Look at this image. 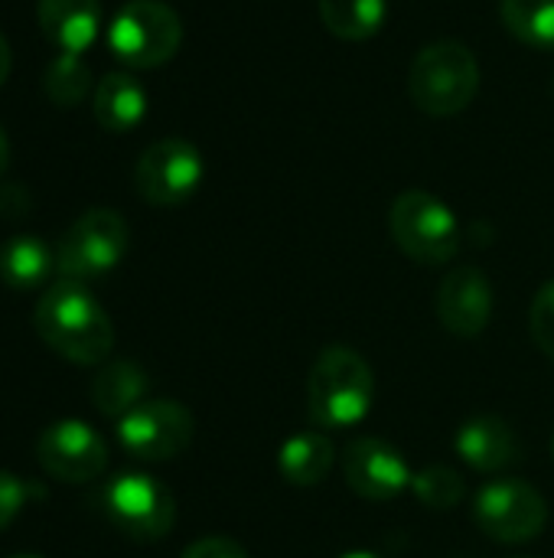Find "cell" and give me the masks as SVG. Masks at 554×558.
Here are the masks:
<instances>
[{
	"mask_svg": "<svg viewBox=\"0 0 554 558\" xmlns=\"http://www.w3.org/2000/svg\"><path fill=\"white\" fill-rule=\"evenodd\" d=\"M118 441L137 461H173L193 441V412L176 399H144L118 422Z\"/></svg>",
	"mask_w": 554,
	"mask_h": 558,
	"instance_id": "9",
	"label": "cell"
},
{
	"mask_svg": "<svg viewBox=\"0 0 554 558\" xmlns=\"http://www.w3.org/2000/svg\"><path fill=\"white\" fill-rule=\"evenodd\" d=\"M108 520L137 543H157L170 536L176 523L173 494L150 474H118L101 494Z\"/></svg>",
	"mask_w": 554,
	"mask_h": 558,
	"instance_id": "7",
	"label": "cell"
},
{
	"mask_svg": "<svg viewBox=\"0 0 554 558\" xmlns=\"http://www.w3.org/2000/svg\"><path fill=\"white\" fill-rule=\"evenodd\" d=\"M42 92L49 95L52 105L72 108V105H78V101L91 92V69L85 65L82 56H75V52H59V56L52 59V65L46 69Z\"/></svg>",
	"mask_w": 554,
	"mask_h": 558,
	"instance_id": "22",
	"label": "cell"
},
{
	"mask_svg": "<svg viewBox=\"0 0 554 558\" xmlns=\"http://www.w3.org/2000/svg\"><path fill=\"white\" fill-rule=\"evenodd\" d=\"M506 29L542 52H554V0H500Z\"/></svg>",
	"mask_w": 554,
	"mask_h": 558,
	"instance_id": "21",
	"label": "cell"
},
{
	"mask_svg": "<svg viewBox=\"0 0 554 558\" xmlns=\"http://www.w3.org/2000/svg\"><path fill=\"white\" fill-rule=\"evenodd\" d=\"M395 245L421 265H447L460 252V222L447 203L424 190H405L389 209Z\"/></svg>",
	"mask_w": 554,
	"mask_h": 558,
	"instance_id": "4",
	"label": "cell"
},
{
	"mask_svg": "<svg viewBox=\"0 0 554 558\" xmlns=\"http://www.w3.org/2000/svg\"><path fill=\"white\" fill-rule=\"evenodd\" d=\"M529 330H532L535 347L554 363V281L539 288L532 311H529Z\"/></svg>",
	"mask_w": 554,
	"mask_h": 558,
	"instance_id": "24",
	"label": "cell"
},
{
	"mask_svg": "<svg viewBox=\"0 0 554 558\" xmlns=\"http://www.w3.org/2000/svg\"><path fill=\"white\" fill-rule=\"evenodd\" d=\"M10 558H42V556H10Z\"/></svg>",
	"mask_w": 554,
	"mask_h": 558,
	"instance_id": "30",
	"label": "cell"
},
{
	"mask_svg": "<svg viewBox=\"0 0 554 558\" xmlns=\"http://www.w3.org/2000/svg\"><path fill=\"white\" fill-rule=\"evenodd\" d=\"M91 111H95V121L111 134L134 131L147 118V92L131 72H108L95 85Z\"/></svg>",
	"mask_w": 554,
	"mask_h": 558,
	"instance_id": "16",
	"label": "cell"
},
{
	"mask_svg": "<svg viewBox=\"0 0 554 558\" xmlns=\"http://www.w3.org/2000/svg\"><path fill=\"white\" fill-rule=\"evenodd\" d=\"M36 20H39L42 36L56 49L82 56L98 36L101 3L98 0H39Z\"/></svg>",
	"mask_w": 554,
	"mask_h": 558,
	"instance_id": "15",
	"label": "cell"
},
{
	"mask_svg": "<svg viewBox=\"0 0 554 558\" xmlns=\"http://www.w3.org/2000/svg\"><path fill=\"white\" fill-rule=\"evenodd\" d=\"M473 520L490 539L506 543V546H519V543L535 539L545 530L549 504L532 484L506 477V481L487 484L477 494Z\"/></svg>",
	"mask_w": 554,
	"mask_h": 558,
	"instance_id": "8",
	"label": "cell"
},
{
	"mask_svg": "<svg viewBox=\"0 0 554 558\" xmlns=\"http://www.w3.org/2000/svg\"><path fill=\"white\" fill-rule=\"evenodd\" d=\"M127 222L114 209L82 213L56 245V271L69 281H91L118 268L127 252Z\"/></svg>",
	"mask_w": 554,
	"mask_h": 558,
	"instance_id": "6",
	"label": "cell"
},
{
	"mask_svg": "<svg viewBox=\"0 0 554 558\" xmlns=\"http://www.w3.org/2000/svg\"><path fill=\"white\" fill-rule=\"evenodd\" d=\"M202 173L206 163L196 144L183 137H163L140 154L134 167V186L150 206H183L199 190Z\"/></svg>",
	"mask_w": 554,
	"mask_h": 558,
	"instance_id": "10",
	"label": "cell"
},
{
	"mask_svg": "<svg viewBox=\"0 0 554 558\" xmlns=\"http://www.w3.org/2000/svg\"><path fill=\"white\" fill-rule=\"evenodd\" d=\"M147 389H150L147 373L137 363H131V360H118V363H108L95 376V383H91V402H95V409L104 418H118L121 422L127 412H134L144 402Z\"/></svg>",
	"mask_w": 554,
	"mask_h": 558,
	"instance_id": "18",
	"label": "cell"
},
{
	"mask_svg": "<svg viewBox=\"0 0 554 558\" xmlns=\"http://www.w3.org/2000/svg\"><path fill=\"white\" fill-rule=\"evenodd\" d=\"M33 324L49 350L78 366L104 363L114 347L111 317L82 281L62 278L46 288V294L36 301Z\"/></svg>",
	"mask_w": 554,
	"mask_h": 558,
	"instance_id": "1",
	"label": "cell"
},
{
	"mask_svg": "<svg viewBox=\"0 0 554 558\" xmlns=\"http://www.w3.org/2000/svg\"><path fill=\"white\" fill-rule=\"evenodd\" d=\"M36 490L23 481V477H13L7 471H0V533L20 517V510L26 507V500L33 497Z\"/></svg>",
	"mask_w": 554,
	"mask_h": 558,
	"instance_id": "25",
	"label": "cell"
},
{
	"mask_svg": "<svg viewBox=\"0 0 554 558\" xmlns=\"http://www.w3.org/2000/svg\"><path fill=\"white\" fill-rule=\"evenodd\" d=\"M10 65H13V56H10V43L3 39V33H0V85L7 82V75H10Z\"/></svg>",
	"mask_w": 554,
	"mask_h": 558,
	"instance_id": "27",
	"label": "cell"
},
{
	"mask_svg": "<svg viewBox=\"0 0 554 558\" xmlns=\"http://www.w3.org/2000/svg\"><path fill=\"white\" fill-rule=\"evenodd\" d=\"M454 448L464 458V464H470L480 474L509 471V468L522 464V458H526L516 428L496 415H477V418L464 422L454 438Z\"/></svg>",
	"mask_w": 554,
	"mask_h": 558,
	"instance_id": "14",
	"label": "cell"
},
{
	"mask_svg": "<svg viewBox=\"0 0 554 558\" xmlns=\"http://www.w3.org/2000/svg\"><path fill=\"white\" fill-rule=\"evenodd\" d=\"M36 458L49 477L65 484H88L104 474L108 445L91 425L78 418H62L39 435Z\"/></svg>",
	"mask_w": 554,
	"mask_h": 558,
	"instance_id": "11",
	"label": "cell"
},
{
	"mask_svg": "<svg viewBox=\"0 0 554 558\" xmlns=\"http://www.w3.org/2000/svg\"><path fill=\"white\" fill-rule=\"evenodd\" d=\"M438 320L444 324L447 333H454L460 340L480 337L493 320L490 278L473 265L454 268L438 288Z\"/></svg>",
	"mask_w": 554,
	"mask_h": 558,
	"instance_id": "13",
	"label": "cell"
},
{
	"mask_svg": "<svg viewBox=\"0 0 554 558\" xmlns=\"http://www.w3.org/2000/svg\"><path fill=\"white\" fill-rule=\"evenodd\" d=\"M336 464V445L323 432H304L281 445L278 471L294 487H317L330 477Z\"/></svg>",
	"mask_w": 554,
	"mask_h": 558,
	"instance_id": "17",
	"label": "cell"
},
{
	"mask_svg": "<svg viewBox=\"0 0 554 558\" xmlns=\"http://www.w3.org/2000/svg\"><path fill=\"white\" fill-rule=\"evenodd\" d=\"M411 490L428 510H454L467 497V481L447 464H428L411 477Z\"/></svg>",
	"mask_w": 554,
	"mask_h": 558,
	"instance_id": "23",
	"label": "cell"
},
{
	"mask_svg": "<svg viewBox=\"0 0 554 558\" xmlns=\"http://www.w3.org/2000/svg\"><path fill=\"white\" fill-rule=\"evenodd\" d=\"M477 88H480V62L457 39H438L424 46L408 72L411 101L434 118L464 111L473 101Z\"/></svg>",
	"mask_w": 554,
	"mask_h": 558,
	"instance_id": "3",
	"label": "cell"
},
{
	"mask_svg": "<svg viewBox=\"0 0 554 558\" xmlns=\"http://www.w3.org/2000/svg\"><path fill=\"white\" fill-rule=\"evenodd\" d=\"M56 268V255L36 235H13L0 248V281L13 291L39 288Z\"/></svg>",
	"mask_w": 554,
	"mask_h": 558,
	"instance_id": "19",
	"label": "cell"
},
{
	"mask_svg": "<svg viewBox=\"0 0 554 558\" xmlns=\"http://www.w3.org/2000/svg\"><path fill=\"white\" fill-rule=\"evenodd\" d=\"M180 558H248L245 546L229 539V536H202L196 543H189Z\"/></svg>",
	"mask_w": 554,
	"mask_h": 558,
	"instance_id": "26",
	"label": "cell"
},
{
	"mask_svg": "<svg viewBox=\"0 0 554 558\" xmlns=\"http://www.w3.org/2000/svg\"><path fill=\"white\" fill-rule=\"evenodd\" d=\"M376 379L366 356L353 347H327L307 379V418L313 428L343 432L359 425L372 412Z\"/></svg>",
	"mask_w": 554,
	"mask_h": 558,
	"instance_id": "2",
	"label": "cell"
},
{
	"mask_svg": "<svg viewBox=\"0 0 554 558\" xmlns=\"http://www.w3.org/2000/svg\"><path fill=\"white\" fill-rule=\"evenodd\" d=\"M7 167H10V141H7V131L0 128V177L7 173Z\"/></svg>",
	"mask_w": 554,
	"mask_h": 558,
	"instance_id": "28",
	"label": "cell"
},
{
	"mask_svg": "<svg viewBox=\"0 0 554 558\" xmlns=\"http://www.w3.org/2000/svg\"><path fill=\"white\" fill-rule=\"evenodd\" d=\"M183 23L163 0H127L108 29L111 52L131 69H157L176 56Z\"/></svg>",
	"mask_w": 554,
	"mask_h": 558,
	"instance_id": "5",
	"label": "cell"
},
{
	"mask_svg": "<svg viewBox=\"0 0 554 558\" xmlns=\"http://www.w3.org/2000/svg\"><path fill=\"white\" fill-rule=\"evenodd\" d=\"M340 558H382V556H376V553H366V549H356V553H346V556H340Z\"/></svg>",
	"mask_w": 554,
	"mask_h": 558,
	"instance_id": "29",
	"label": "cell"
},
{
	"mask_svg": "<svg viewBox=\"0 0 554 558\" xmlns=\"http://www.w3.org/2000/svg\"><path fill=\"white\" fill-rule=\"evenodd\" d=\"M323 26L349 43H362L376 36L389 16L385 0H317Z\"/></svg>",
	"mask_w": 554,
	"mask_h": 558,
	"instance_id": "20",
	"label": "cell"
},
{
	"mask_svg": "<svg viewBox=\"0 0 554 558\" xmlns=\"http://www.w3.org/2000/svg\"><path fill=\"white\" fill-rule=\"evenodd\" d=\"M343 477L349 490L372 504H389L411 490V468L398 448L382 438H356L343 451Z\"/></svg>",
	"mask_w": 554,
	"mask_h": 558,
	"instance_id": "12",
	"label": "cell"
}]
</instances>
